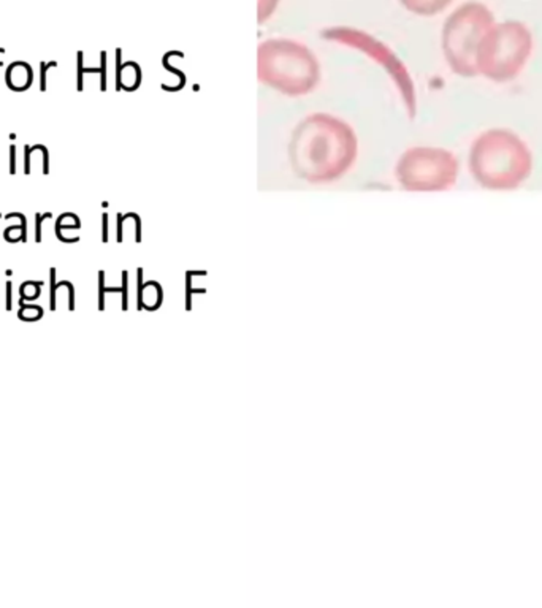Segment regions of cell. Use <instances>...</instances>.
<instances>
[{
	"mask_svg": "<svg viewBox=\"0 0 542 608\" xmlns=\"http://www.w3.org/2000/svg\"><path fill=\"white\" fill-rule=\"evenodd\" d=\"M358 140L347 122L328 113H312L292 131L289 159L292 170L311 184L341 179L352 168Z\"/></svg>",
	"mask_w": 542,
	"mask_h": 608,
	"instance_id": "1",
	"label": "cell"
},
{
	"mask_svg": "<svg viewBox=\"0 0 542 608\" xmlns=\"http://www.w3.org/2000/svg\"><path fill=\"white\" fill-rule=\"evenodd\" d=\"M468 163L474 181L488 190H515L533 171L528 146L506 128H490L475 138Z\"/></svg>",
	"mask_w": 542,
	"mask_h": 608,
	"instance_id": "2",
	"label": "cell"
},
{
	"mask_svg": "<svg viewBox=\"0 0 542 608\" xmlns=\"http://www.w3.org/2000/svg\"><path fill=\"white\" fill-rule=\"evenodd\" d=\"M257 78L271 89L298 97L316 89L320 67L311 49L302 43L271 38L257 48Z\"/></svg>",
	"mask_w": 542,
	"mask_h": 608,
	"instance_id": "3",
	"label": "cell"
},
{
	"mask_svg": "<svg viewBox=\"0 0 542 608\" xmlns=\"http://www.w3.org/2000/svg\"><path fill=\"white\" fill-rule=\"evenodd\" d=\"M531 51L533 35L523 23H495L479 43L475 70L495 83L514 81L525 68Z\"/></svg>",
	"mask_w": 542,
	"mask_h": 608,
	"instance_id": "4",
	"label": "cell"
},
{
	"mask_svg": "<svg viewBox=\"0 0 542 608\" xmlns=\"http://www.w3.org/2000/svg\"><path fill=\"white\" fill-rule=\"evenodd\" d=\"M495 18L485 5L468 2L450 13L442 27V53L450 70L461 78L477 76L475 53Z\"/></svg>",
	"mask_w": 542,
	"mask_h": 608,
	"instance_id": "5",
	"label": "cell"
},
{
	"mask_svg": "<svg viewBox=\"0 0 542 608\" xmlns=\"http://www.w3.org/2000/svg\"><path fill=\"white\" fill-rule=\"evenodd\" d=\"M458 168L450 151L417 146L400 157L395 178L407 192H442L457 182Z\"/></svg>",
	"mask_w": 542,
	"mask_h": 608,
	"instance_id": "6",
	"label": "cell"
},
{
	"mask_svg": "<svg viewBox=\"0 0 542 608\" xmlns=\"http://www.w3.org/2000/svg\"><path fill=\"white\" fill-rule=\"evenodd\" d=\"M322 36L328 41H336L339 45L358 49L360 53L366 54L373 61H376L382 67L389 76L393 79L395 86L398 87L401 94V98L405 101L409 117L415 116V89L407 68L405 67L400 59L395 56L393 51L379 41L376 36L366 33L363 31H357L354 27H328L322 32Z\"/></svg>",
	"mask_w": 542,
	"mask_h": 608,
	"instance_id": "7",
	"label": "cell"
},
{
	"mask_svg": "<svg viewBox=\"0 0 542 608\" xmlns=\"http://www.w3.org/2000/svg\"><path fill=\"white\" fill-rule=\"evenodd\" d=\"M453 2V0H400V3L407 11L417 16H435L441 13Z\"/></svg>",
	"mask_w": 542,
	"mask_h": 608,
	"instance_id": "8",
	"label": "cell"
},
{
	"mask_svg": "<svg viewBox=\"0 0 542 608\" xmlns=\"http://www.w3.org/2000/svg\"><path fill=\"white\" fill-rule=\"evenodd\" d=\"M277 2L279 0H259L257 2V21L265 23V21L274 13Z\"/></svg>",
	"mask_w": 542,
	"mask_h": 608,
	"instance_id": "9",
	"label": "cell"
},
{
	"mask_svg": "<svg viewBox=\"0 0 542 608\" xmlns=\"http://www.w3.org/2000/svg\"><path fill=\"white\" fill-rule=\"evenodd\" d=\"M51 212H46V214H43V216H40V214H36L35 216V239H36V243H40L41 241V224H43V221H45V219H51Z\"/></svg>",
	"mask_w": 542,
	"mask_h": 608,
	"instance_id": "10",
	"label": "cell"
},
{
	"mask_svg": "<svg viewBox=\"0 0 542 608\" xmlns=\"http://www.w3.org/2000/svg\"><path fill=\"white\" fill-rule=\"evenodd\" d=\"M56 62H49V64H45V62H41V65H40V71H41V89L40 91H46V71H48V68H51V67H56Z\"/></svg>",
	"mask_w": 542,
	"mask_h": 608,
	"instance_id": "11",
	"label": "cell"
},
{
	"mask_svg": "<svg viewBox=\"0 0 542 608\" xmlns=\"http://www.w3.org/2000/svg\"><path fill=\"white\" fill-rule=\"evenodd\" d=\"M10 173H16V146H10Z\"/></svg>",
	"mask_w": 542,
	"mask_h": 608,
	"instance_id": "12",
	"label": "cell"
},
{
	"mask_svg": "<svg viewBox=\"0 0 542 608\" xmlns=\"http://www.w3.org/2000/svg\"><path fill=\"white\" fill-rule=\"evenodd\" d=\"M78 61H79V64H78V91H83V65H81V61H83V54L79 53L78 54Z\"/></svg>",
	"mask_w": 542,
	"mask_h": 608,
	"instance_id": "13",
	"label": "cell"
},
{
	"mask_svg": "<svg viewBox=\"0 0 542 608\" xmlns=\"http://www.w3.org/2000/svg\"><path fill=\"white\" fill-rule=\"evenodd\" d=\"M31 152H32L31 146H26V168H24L26 173H31Z\"/></svg>",
	"mask_w": 542,
	"mask_h": 608,
	"instance_id": "14",
	"label": "cell"
},
{
	"mask_svg": "<svg viewBox=\"0 0 542 608\" xmlns=\"http://www.w3.org/2000/svg\"><path fill=\"white\" fill-rule=\"evenodd\" d=\"M0 53H3V49H2V48H0ZM0 67H2V62H0Z\"/></svg>",
	"mask_w": 542,
	"mask_h": 608,
	"instance_id": "15",
	"label": "cell"
}]
</instances>
